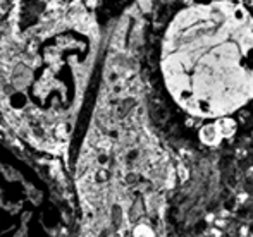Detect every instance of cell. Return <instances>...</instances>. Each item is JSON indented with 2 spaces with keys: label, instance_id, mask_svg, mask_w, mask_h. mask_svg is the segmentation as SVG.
I'll use <instances>...</instances> for the list:
<instances>
[{
  "label": "cell",
  "instance_id": "cell-2",
  "mask_svg": "<svg viewBox=\"0 0 253 237\" xmlns=\"http://www.w3.org/2000/svg\"><path fill=\"white\" fill-rule=\"evenodd\" d=\"M159 69L188 117L234 120L253 102V14L233 0L190 2L164 30Z\"/></svg>",
  "mask_w": 253,
  "mask_h": 237
},
{
  "label": "cell",
  "instance_id": "cell-3",
  "mask_svg": "<svg viewBox=\"0 0 253 237\" xmlns=\"http://www.w3.org/2000/svg\"><path fill=\"white\" fill-rule=\"evenodd\" d=\"M52 189L0 143V237H55Z\"/></svg>",
  "mask_w": 253,
  "mask_h": 237
},
{
  "label": "cell",
  "instance_id": "cell-4",
  "mask_svg": "<svg viewBox=\"0 0 253 237\" xmlns=\"http://www.w3.org/2000/svg\"><path fill=\"white\" fill-rule=\"evenodd\" d=\"M233 2L240 3V5H243L245 9H248L253 14V0H233Z\"/></svg>",
  "mask_w": 253,
  "mask_h": 237
},
{
  "label": "cell",
  "instance_id": "cell-1",
  "mask_svg": "<svg viewBox=\"0 0 253 237\" xmlns=\"http://www.w3.org/2000/svg\"><path fill=\"white\" fill-rule=\"evenodd\" d=\"M97 34L78 10H43L0 34V117L28 144H73L93 79Z\"/></svg>",
  "mask_w": 253,
  "mask_h": 237
}]
</instances>
